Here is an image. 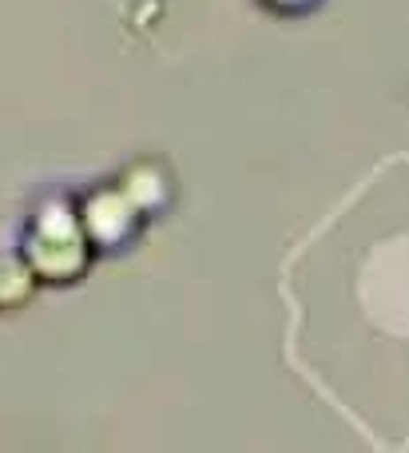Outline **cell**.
<instances>
[{"instance_id": "obj_1", "label": "cell", "mask_w": 409, "mask_h": 453, "mask_svg": "<svg viewBox=\"0 0 409 453\" xmlns=\"http://www.w3.org/2000/svg\"><path fill=\"white\" fill-rule=\"evenodd\" d=\"M278 4H294V0H278Z\"/></svg>"}]
</instances>
